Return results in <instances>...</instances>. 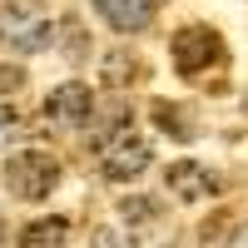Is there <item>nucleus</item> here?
I'll list each match as a JSON object with an SVG mask.
<instances>
[{"instance_id": "0eeeda50", "label": "nucleus", "mask_w": 248, "mask_h": 248, "mask_svg": "<svg viewBox=\"0 0 248 248\" xmlns=\"http://www.w3.org/2000/svg\"><path fill=\"white\" fill-rule=\"evenodd\" d=\"M164 179H169L174 199H184V203H203V199L218 189V179L203 169V164H189V159H184V164H174V169L164 174Z\"/></svg>"}, {"instance_id": "9d476101", "label": "nucleus", "mask_w": 248, "mask_h": 248, "mask_svg": "<svg viewBox=\"0 0 248 248\" xmlns=\"http://www.w3.org/2000/svg\"><path fill=\"white\" fill-rule=\"evenodd\" d=\"M154 119H159V129H169L174 139H194V119H189V109H179V105H154Z\"/></svg>"}, {"instance_id": "f03ea898", "label": "nucleus", "mask_w": 248, "mask_h": 248, "mask_svg": "<svg viewBox=\"0 0 248 248\" xmlns=\"http://www.w3.org/2000/svg\"><path fill=\"white\" fill-rule=\"evenodd\" d=\"M60 174H65V169H60L55 154H45V149H25V154H15V159L5 164V189H10L15 199L40 203V199L55 194Z\"/></svg>"}, {"instance_id": "423d86ee", "label": "nucleus", "mask_w": 248, "mask_h": 248, "mask_svg": "<svg viewBox=\"0 0 248 248\" xmlns=\"http://www.w3.org/2000/svg\"><path fill=\"white\" fill-rule=\"evenodd\" d=\"M94 10L105 15L109 30L134 35V30H149V20H154V0H94Z\"/></svg>"}, {"instance_id": "ddd939ff", "label": "nucleus", "mask_w": 248, "mask_h": 248, "mask_svg": "<svg viewBox=\"0 0 248 248\" xmlns=\"http://www.w3.org/2000/svg\"><path fill=\"white\" fill-rule=\"evenodd\" d=\"M20 85H25V75H20L15 65H0V94H15Z\"/></svg>"}, {"instance_id": "6e6552de", "label": "nucleus", "mask_w": 248, "mask_h": 248, "mask_svg": "<svg viewBox=\"0 0 248 248\" xmlns=\"http://www.w3.org/2000/svg\"><path fill=\"white\" fill-rule=\"evenodd\" d=\"M70 223L65 218H35L25 233H20V248H65Z\"/></svg>"}, {"instance_id": "7ed1b4c3", "label": "nucleus", "mask_w": 248, "mask_h": 248, "mask_svg": "<svg viewBox=\"0 0 248 248\" xmlns=\"http://www.w3.org/2000/svg\"><path fill=\"white\" fill-rule=\"evenodd\" d=\"M169 55H174V70L179 75H203L209 65L223 60V35L214 25H184L169 40Z\"/></svg>"}, {"instance_id": "2eb2a0df", "label": "nucleus", "mask_w": 248, "mask_h": 248, "mask_svg": "<svg viewBox=\"0 0 248 248\" xmlns=\"http://www.w3.org/2000/svg\"><path fill=\"white\" fill-rule=\"evenodd\" d=\"M229 248H248V223H238V229H233V243Z\"/></svg>"}, {"instance_id": "39448f33", "label": "nucleus", "mask_w": 248, "mask_h": 248, "mask_svg": "<svg viewBox=\"0 0 248 248\" xmlns=\"http://www.w3.org/2000/svg\"><path fill=\"white\" fill-rule=\"evenodd\" d=\"M90 114H94V90L79 85V79L50 90V99H45V124L50 129H85Z\"/></svg>"}, {"instance_id": "1a4fd4ad", "label": "nucleus", "mask_w": 248, "mask_h": 248, "mask_svg": "<svg viewBox=\"0 0 248 248\" xmlns=\"http://www.w3.org/2000/svg\"><path fill=\"white\" fill-rule=\"evenodd\" d=\"M119 214H124V223H134V229H149V223H159V199L129 194V199H119Z\"/></svg>"}, {"instance_id": "f3484780", "label": "nucleus", "mask_w": 248, "mask_h": 248, "mask_svg": "<svg viewBox=\"0 0 248 248\" xmlns=\"http://www.w3.org/2000/svg\"><path fill=\"white\" fill-rule=\"evenodd\" d=\"M243 109H248V99H243Z\"/></svg>"}, {"instance_id": "f257e3e1", "label": "nucleus", "mask_w": 248, "mask_h": 248, "mask_svg": "<svg viewBox=\"0 0 248 248\" xmlns=\"http://www.w3.org/2000/svg\"><path fill=\"white\" fill-rule=\"evenodd\" d=\"M99 149V174H105L109 184H124V179H139L144 169H149V159H154V144L144 139L134 124H124V129L105 134L94 144Z\"/></svg>"}, {"instance_id": "dca6fc26", "label": "nucleus", "mask_w": 248, "mask_h": 248, "mask_svg": "<svg viewBox=\"0 0 248 248\" xmlns=\"http://www.w3.org/2000/svg\"><path fill=\"white\" fill-rule=\"evenodd\" d=\"M0 238H5V223H0Z\"/></svg>"}, {"instance_id": "4468645a", "label": "nucleus", "mask_w": 248, "mask_h": 248, "mask_svg": "<svg viewBox=\"0 0 248 248\" xmlns=\"http://www.w3.org/2000/svg\"><path fill=\"white\" fill-rule=\"evenodd\" d=\"M90 248H124V238H119L114 229H94V238H90Z\"/></svg>"}, {"instance_id": "f8f14e48", "label": "nucleus", "mask_w": 248, "mask_h": 248, "mask_svg": "<svg viewBox=\"0 0 248 248\" xmlns=\"http://www.w3.org/2000/svg\"><path fill=\"white\" fill-rule=\"evenodd\" d=\"M15 134H20V114L10 105H0V144H10Z\"/></svg>"}, {"instance_id": "20e7f679", "label": "nucleus", "mask_w": 248, "mask_h": 248, "mask_svg": "<svg viewBox=\"0 0 248 248\" xmlns=\"http://www.w3.org/2000/svg\"><path fill=\"white\" fill-rule=\"evenodd\" d=\"M50 20L30 10V5H10V10H0V45L15 50V55H35V50H45L50 45Z\"/></svg>"}, {"instance_id": "9b49d317", "label": "nucleus", "mask_w": 248, "mask_h": 248, "mask_svg": "<svg viewBox=\"0 0 248 248\" xmlns=\"http://www.w3.org/2000/svg\"><path fill=\"white\" fill-rule=\"evenodd\" d=\"M129 75H139V65L124 50H109V60H105V85H124Z\"/></svg>"}]
</instances>
